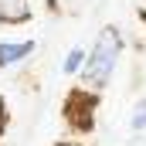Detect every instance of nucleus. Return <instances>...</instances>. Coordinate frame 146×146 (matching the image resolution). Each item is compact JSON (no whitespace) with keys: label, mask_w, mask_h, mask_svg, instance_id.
<instances>
[{"label":"nucleus","mask_w":146,"mask_h":146,"mask_svg":"<svg viewBox=\"0 0 146 146\" xmlns=\"http://www.w3.org/2000/svg\"><path fill=\"white\" fill-rule=\"evenodd\" d=\"M3 126H7V112H3V99H0V133H3Z\"/></svg>","instance_id":"0eeeda50"},{"label":"nucleus","mask_w":146,"mask_h":146,"mask_svg":"<svg viewBox=\"0 0 146 146\" xmlns=\"http://www.w3.org/2000/svg\"><path fill=\"white\" fill-rule=\"evenodd\" d=\"M37 51V41H0V68H14Z\"/></svg>","instance_id":"7ed1b4c3"},{"label":"nucleus","mask_w":146,"mask_h":146,"mask_svg":"<svg viewBox=\"0 0 146 146\" xmlns=\"http://www.w3.org/2000/svg\"><path fill=\"white\" fill-rule=\"evenodd\" d=\"M129 129H133V133H146V95H143V99H136V106H133Z\"/></svg>","instance_id":"423d86ee"},{"label":"nucleus","mask_w":146,"mask_h":146,"mask_svg":"<svg viewBox=\"0 0 146 146\" xmlns=\"http://www.w3.org/2000/svg\"><path fill=\"white\" fill-rule=\"evenodd\" d=\"M85 54H88V48H82V44L68 48V54L61 58V75H82V68H85Z\"/></svg>","instance_id":"39448f33"},{"label":"nucleus","mask_w":146,"mask_h":146,"mask_svg":"<svg viewBox=\"0 0 146 146\" xmlns=\"http://www.w3.org/2000/svg\"><path fill=\"white\" fill-rule=\"evenodd\" d=\"M122 31L119 27H102L99 37L92 41V51L85 54V68H82V82H85V92H102L106 85L112 82V75L119 68V58H122Z\"/></svg>","instance_id":"f257e3e1"},{"label":"nucleus","mask_w":146,"mask_h":146,"mask_svg":"<svg viewBox=\"0 0 146 146\" xmlns=\"http://www.w3.org/2000/svg\"><path fill=\"white\" fill-rule=\"evenodd\" d=\"M31 0H0V24H24L31 21Z\"/></svg>","instance_id":"20e7f679"},{"label":"nucleus","mask_w":146,"mask_h":146,"mask_svg":"<svg viewBox=\"0 0 146 146\" xmlns=\"http://www.w3.org/2000/svg\"><path fill=\"white\" fill-rule=\"evenodd\" d=\"M68 115L78 129H92L95 122V95L92 92H75L68 99Z\"/></svg>","instance_id":"f03ea898"}]
</instances>
